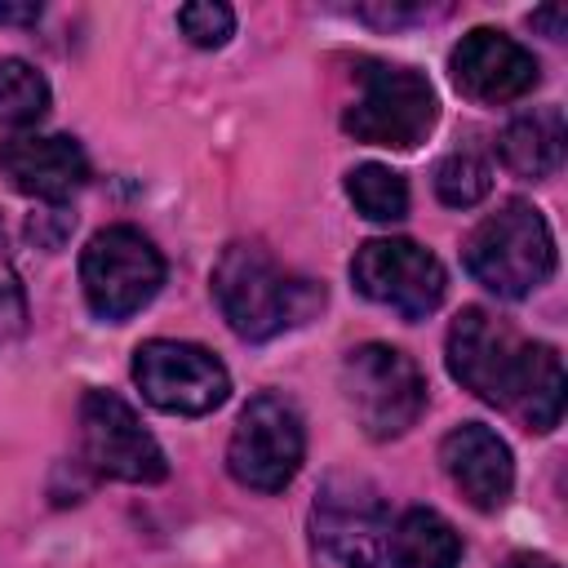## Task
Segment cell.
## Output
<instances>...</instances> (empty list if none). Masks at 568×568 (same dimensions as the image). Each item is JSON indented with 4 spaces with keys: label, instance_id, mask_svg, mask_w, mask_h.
Returning a JSON list of instances; mask_svg holds the SVG:
<instances>
[{
    "label": "cell",
    "instance_id": "d4e9b609",
    "mask_svg": "<svg viewBox=\"0 0 568 568\" xmlns=\"http://www.w3.org/2000/svg\"><path fill=\"white\" fill-rule=\"evenodd\" d=\"M40 4H0V22H36Z\"/></svg>",
    "mask_w": 568,
    "mask_h": 568
},
{
    "label": "cell",
    "instance_id": "8fae6325",
    "mask_svg": "<svg viewBox=\"0 0 568 568\" xmlns=\"http://www.w3.org/2000/svg\"><path fill=\"white\" fill-rule=\"evenodd\" d=\"M351 280L368 302L390 306L404 320H426L444 302V288H448L439 257L430 248H422L417 240L359 244L351 257Z\"/></svg>",
    "mask_w": 568,
    "mask_h": 568
},
{
    "label": "cell",
    "instance_id": "ba28073f",
    "mask_svg": "<svg viewBox=\"0 0 568 568\" xmlns=\"http://www.w3.org/2000/svg\"><path fill=\"white\" fill-rule=\"evenodd\" d=\"M302 457H306V426H302V413L293 408V399H284L275 390L253 395L240 408L231 444H226L231 479L253 493H280L302 470Z\"/></svg>",
    "mask_w": 568,
    "mask_h": 568
},
{
    "label": "cell",
    "instance_id": "5b68a950",
    "mask_svg": "<svg viewBox=\"0 0 568 568\" xmlns=\"http://www.w3.org/2000/svg\"><path fill=\"white\" fill-rule=\"evenodd\" d=\"M386 510L364 475H328L311 506V568H390Z\"/></svg>",
    "mask_w": 568,
    "mask_h": 568
},
{
    "label": "cell",
    "instance_id": "ffe728a7",
    "mask_svg": "<svg viewBox=\"0 0 568 568\" xmlns=\"http://www.w3.org/2000/svg\"><path fill=\"white\" fill-rule=\"evenodd\" d=\"M178 27H182V36H186L195 49H217V44L231 40L235 13H231L226 4L200 0V4H182V9H178Z\"/></svg>",
    "mask_w": 568,
    "mask_h": 568
},
{
    "label": "cell",
    "instance_id": "30bf717a",
    "mask_svg": "<svg viewBox=\"0 0 568 568\" xmlns=\"http://www.w3.org/2000/svg\"><path fill=\"white\" fill-rule=\"evenodd\" d=\"M80 448L84 462L120 484H160L169 475L164 448L142 426L129 399L115 390H84L80 399Z\"/></svg>",
    "mask_w": 568,
    "mask_h": 568
},
{
    "label": "cell",
    "instance_id": "7a4b0ae2",
    "mask_svg": "<svg viewBox=\"0 0 568 568\" xmlns=\"http://www.w3.org/2000/svg\"><path fill=\"white\" fill-rule=\"evenodd\" d=\"M213 297L222 320L244 342H266L293 324H302L315 306H324V288L288 275L262 244L235 240L222 248L213 266Z\"/></svg>",
    "mask_w": 568,
    "mask_h": 568
},
{
    "label": "cell",
    "instance_id": "7402d4cb",
    "mask_svg": "<svg viewBox=\"0 0 568 568\" xmlns=\"http://www.w3.org/2000/svg\"><path fill=\"white\" fill-rule=\"evenodd\" d=\"M435 9H426V4H382V9H355V18H364V22H377V27H395V22H413V18H430Z\"/></svg>",
    "mask_w": 568,
    "mask_h": 568
},
{
    "label": "cell",
    "instance_id": "5bb4252c",
    "mask_svg": "<svg viewBox=\"0 0 568 568\" xmlns=\"http://www.w3.org/2000/svg\"><path fill=\"white\" fill-rule=\"evenodd\" d=\"M439 462H444V475L453 479V488L475 510L506 506V497L515 488V457L493 426H484V422L453 426L439 444Z\"/></svg>",
    "mask_w": 568,
    "mask_h": 568
},
{
    "label": "cell",
    "instance_id": "277c9868",
    "mask_svg": "<svg viewBox=\"0 0 568 568\" xmlns=\"http://www.w3.org/2000/svg\"><path fill=\"white\" fill-rule=\"evenodd\" d=\"M342 399L368 439H395L426 408V377L413 355L386 342H364L342 359Z\"/></svg>",
    "mask_w": 568,
    "mask_h": 568
},
{
    "label": "cell",
    "instance_id": "2e32d148",
    "mask_svg": "<svg viewBox=\"0 0 568 568\" xmlns=\"http://www.w3.org/2000/svg\"><path fill=\"white\" fill-rule=\"evenodd\" d=\"M386 546L399 568H457L462 564L457 528L430 506H408L386 532Z\"/></svg>",
    "mask_w": 568,
    "mask_h": 568
},
{
    "label": "cell",
    "instance_id": "8992f818",
    "mask_svg": "<svg viewBox=\"0 0 568 568\" xmlns=\"http://www.w3.org/2000/svg\"><path fill=\"white\" fill-rule=\"evenodd\" d=\"M435 115H439V102L422 71L390 67V62H364L359 98L346 106L342 129L368 146L413 151L435 129Z\"/></svg>",
    "mask_w": 568,
    "mask_h": 568
},
{
    "label": "cell",
    "instance_id": "3957f363",
    "mask_svg": "<svg viewBox=\"0 0 568 568\" xmlns=\"http://www.w3.org/2000/svg\"><path fill=\"white\" fill-rule=\"evenodd\" d=\"M462 262L488 293L519 302L555 275V235L528 200H510L488 213L462 244Z\"/></svg>",
    "mask_w": 568,
    "mask_h": 568
},
{
    "label": "cell",
    "instance_id": "d6986e66",
    "mask_svg": "<svg viewBox=\"0 0 568 568\" xmlns=\"http://www.w3.org/2000/svg\"><path fill=\"white\" fill-rule=\"evenodd\" d=\"M488 191H493V169H488L479 155L453 151V155L439 160V169H435V195H439L448 209H470V204H479Z\"/></svg>",
    "mask_w": 568,
    "mask_h": 568
},
{
    "label": "cell",
    "instance_id": "7c38bea8",
    "mask_svg": "<svg viewBox=\"0 0 568 568\" xmlns=\"http://www.w3.org/2000/svg\"><path fill=\"white\" fill-rule=\"evenodd\" d=\"M448 75L470 102H484V106L515 102L541 84L537 58L519 40H510L506 31H493V27H475L453 44Z\"/></svg>",
    "mask_w": 568,
    "mask_h": 568
},
{
    "label": "cell",
    "instance_id": "4fadbf2b",
    "mask_svg": "<svg viewBox=\"0 0 568 568\" xmlns=\"http://www.w3.org/2000/svg\"><path fill=\"white\" fill-rule=\"evenodd\" d=\"M0 178L31 200L62 204L89 182V155L67 133H13L0 142Z\"/></svg>",
    "mask_w": 568,
    "mask_h": 568
},
{
    "label": "cell",
    "instance_id": "cb8c5ba5",
    "mask_svg": "<svg viewBox=\"0 0 568 568\" xmlns=\"http://www.w3.org/2000/svg\"><path fill=\"white\" fill-rule=\"evenodd\" d=\"M532 27H546L550 40H559V36H564V9H559V4H555V9H537V13H532Z\"/></svg>",
    "mask_w": 568,
    "mask_h": 568
},
{
    "label": "cell",
    "instance_id": "44dd1931",
    "mask_svg": "<svg viewBox=\"0 0 568 568\" xmlns=\"http://www.w3.org/2000/svg\"><path fill=\"white\" fill-rule=\"evenodd\" d=\"M22 328H27V297H22L18 271H13L9 248H4V231H0V346L13 342Z\"/></svg>",
    "mask_w": 568,
    "mask_h": 568
},
{
    "label": "cell",
    "instance_id": "ac0fdd59",
    "mask_svg": "<svg viewBox=\"0 0 568 568\" xmlns=\"http://www.w3.org/2000/svg\"><path fill=\"white\" fill-rule=\"evenodd\" d=\"M44 111H49V80L22 58H0V124L27 129Z\"/></svg>",
    "mask_w": 568,
    "mask_h": 568
},
{
    "label": "cell",
    "instance_id": "6da1fadb",
    "mask_svg": "<svg viewBox=\"0 0 568 568\" xmlns=\"http://www.w3.org/2000/svg\"><path fill=\"white\" fill-rule=\"evenodd\" d=\"M444 359L453 382H462L484 404L515 413L528 430H555L564 417V364L546 342H528L519 328L484 306L457 311L448 324Z\"/></svg>",
    "mask_w": 568,
    "mask_h": 568
},
{
    "label": "cell",
    "instance_id": "52a82bcc",
    "mask_svg": "<svg viewBox=\"0 0 568 568\" xmlns=\"http://www.w3.org/2000/svg\"><path fill=\"white\" fill-rule=\"evenodd\" d=\"M80 284L89 311L106 324H120L160 293L164 257L138 226H106L80 253Z\"/></svg>",
    "mask_w": 568,
    "mask_h": 568
},
{
    "label": "cell",
    "instance_id": "603a6c76",
    "mask_svg": "<svg viewBox=\"0 0 568 568\" xmlns=\"http://www.w3.org/2000/svg\"><path fill=\"white\" fill-rule=\"evenodd\" d=\"M501 568H559V564H555L550 555H537V550H515Z\"/></svg>",
    "mask_w": 568,
    "mask_h": 568
},
{
    "label": "cell",
    "instance_id": "9c48e42d",
    "mask_svg": "<svg viewBox=\"0 0 568 568\" xmlns=\"http://www.w3.org/2000/svg\"><path fill=\"white\" fill-rule=\"evenodd\" d=\"M133 382L146 404L178 417H204L231 395L226 364L213 351L173 337H151L133 351Z\"/></svg>",
    "mask_w": 568,
    "mask_h": 568
},
{
    "label": "cell",
    "instance_id": "e0dca14e",
    "mask_svg": "<svg viewBox=\"0 0 568 568\" xmlns=\"http://www.w3.org/2000/svg\"><path fill=\"white\" fill-rule=\"evenodd\" d=\"M346 195L368 222L408 217V182L390 164H355L346 173Z\"/></svg>",
    "mask_w": 568,
    "mask_h": 568
},
{
    "label": "cell",
    "instance_id": "9a60e30c",
    "mask_svg": "<svg viewBox=\"0 0 568 568\" xmlns=\"http://www.w3.org/2000/svg\"><path fill=\"white\" fill-rule=\"evenodd\" d=\"M497 151H501V164L515 178H528V182L550 178L564 160V111L559 106H537V111L515 115L501 129Z\"/></svg>",
    "mask_w": 568,
    "mask_h": 568
}]
</instances>
